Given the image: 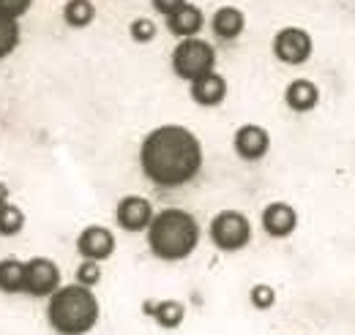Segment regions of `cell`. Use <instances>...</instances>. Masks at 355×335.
<instances>
[{
	"instance_id": "cell-18",
	"label": "cell",
	"mask_w": 355,
	"mask_h": 335,
	"mask_svg": "<svg viewBox=\"0 0 355 335\" xmlns=\"http://www.w3.org/2000/svg\"><path fill=\"white\" fill-rule=\"evenodd\" d=\"M63 19H66L69 28H77V30L88 28L90 22L96 19V6H93V0H66V6H63Z\"/></svg>"
},
{
	"instance_id": "cell-5",
	"label": "cell",
	"mask_w": 355,
	"mask_h": 335,
	"mask_svg": "<svg viewBox=\"0 0 355 335\" xmlns=\"http://www.w3.org/2000/svg\"><path fill=\"white\" fill-rule=\"evenodd\" d=\"M208 237L224 253L243 251L252 243V221L241 210H222L211 218Z\"/></svg>"
},
{
	"instance_id": "cell-4",
	"label": "cell",
	"mask_w": 355,
	"mask_h": 335,
	"mask_svg": "<svg viewBox=\"0 0 355 335\" xmlns=\"http://www.w3.org/2000/svg\"><path fill=\"white\" fill-rule=\"evenodd\" d=\"M170 60H173L175 77L183 82H194V80L216 71V49H214V44L200 39V36L178 42Z\"/></svg>"
},
{
	"instance_id": "cell-6",
	"label": "cell",
	"mask_w": 355,
	"mask_h": 335,
	"mask_svg": "<svg viewBox=\"0 0 355 335\" xmlns=\"http://www.w3.org/2000/svg\"><path fill=\"white\" fill-rule=\"evenodd\" d=\"M311 36L306 28L287 25L273 36V55L284 66H304L311 57Z\"/></svg>"
},
{
	"instance_id": "cell-21",
	"label": "cell",
	"mask_w": 355,
	"mask_h": 335,
	"mask_svg": "<svg viewBox=\"0 0 355 335\" xmlns=\"http://www.w3.org/2000/svg\"><path fill=\"white\" fill-rule=\"evenodd\" d=\"M129 36L137 44H150L156 39V22L148 19V17H137L129 22Z\"/></svg>"
},
{
	"instance_id": "cell-16",
	"label": "cell",
	"mask_w": 355,
	"mask_h": 335,
	"mask_svg": "<svg viewBox=\"0 0 355 335\" xmlns=\"http://www.w3.org/2000/svg\"><path fill=\"white\" fill-rule=\"evenodd\" d=\"M145 314L159 327H164V330H175V327L183 325V319H186V308L178 300H148L145 302Z\"/></svg>"
},
{
	"instance_id": "cell-13",
	"label": "cell",
	"mask_w": 355,
	"mask_h": 335,
	"mask_svg": "<svg viewBox=\"0 0 355 335\" xmlns=\"http://www.w3.org/2000/svg\"><path fill=\"white\" fill-rule=\"evenodd\" d=\"M167 30L175 36V39H194V36H200V30H202V25H205V17H202V11L194 6V3H186L183 8H178L175 14H170L167 19Z\"/></svg>"
},
{
	"instance_id": "cell-25",
	"label": "cell",
	"mask_w": 355,
	"mask_h": 335,
	"mask_svg": "<svg viewBox=\"0 0 355 335\" xmlns=\"http://www.w3.org/2000/svg\"><path fill=\"white\" fill-rule=\"evenodd\" d=\"M189 0H150V6H153V11L156 14H162L164 19L170 17V14H175L178 8H183Z\"/></svg>"
},
{
	"instance_id": "cell-22",
	"label": "cell",
	"mask_w": 355,
	"mask_h": 335,
	"mask_svg": "<svg viewBox=\"0 0 355 335\" xmlns=\"http://www.w3.org/2000/svg\"><path fill=\"white\" fill-rule=\"evenodd\" d=\"M249 302L257 308V311H268L276 305V289L270 284H254L252 292H249Z\"/></svg>"
},
{
	"instance_id": "cell-17",
	"label": "cell",
	"mask_w": 355,
	"mask_h": 335,
	"mask_svg": "<svg viewBox=\"0 0 355 335\" xmlns=\"http://www.w3.org/2000/svg\"><path fill=\"white\" fill-rule=\"evenodd\" d=\"M0 289L6 294L28 292V262L3 259L0 262Z\"/></svg>"
},
{
	"instance_id": "cell-7",
	"label": "cell",
	"mask_w": 355,
	"mask_h": 335,
	"mask_svg": "<svg viewBox=\"0 0 355 335\" xmlns=\"http://www.w3.org/2000/svg\"><path fill=\"white\" fill-rule=\"evenodd\" d=\"M153 218H156L153 205L145 197H137V194L123 197L118 202V208H115V221H118V226L123 232H148Z\"/></svg>"
},
{
	"instance_id": "cell-14",
	"label": "cell",
	"mask_w": 355,
	"mask_h": 335,
	"mask_svg": "<svg viewBox=\"0 0 355 335\" xmlns=\"http://www.w3.org/2000/svg\"><path fill=\"white\" fill-rule=\"evenodd\" d=\"M211 30L216 39L224 42H235L243 30H246V14L238 8V6H222L214 11L211 17Z\"/></svg>"
},
{
	"instance_id": "cell-12",
	"label": "cell",
	"mask_w": 355,
	"mask_h": 335,
	"mask_svg": "<svg viewBox=\"0 0 355 335\" xmlns=\"http://www.w3.org/2000/svg\"><path fill=\"white\" fill-rule=\"evenodd\" d=\"M189 96L200 107H219L224 98H227V80H224L219 71H211V74L189 82Z\"/></svg>"
},
{
	"instance_id": "cell-8",
	"label": "cell",
	"mask_w": 355,
	"mask_h": 335,
	"mask_svg": "<svg viewBox=\"0 0 355 335\" xmlns=\"http://www.w3.org/2000/svg\"><path fill=\"white\" fill-rule=\"evenodd\" d=\"M77 253L90 262H107L115 253V235L110 226L90 224L77 235Z\"/></svg>"
},
{
	"instance_id": "cell-23",
	"label": "cell",
	"mask_w": 355,
	"mask_h": 335,
	"mask_svg": "<svg viewBox=\"0 0 355 335\" xmlns=\"http://www.w3.org/2000/svg\"><path fill=\"white\" fill-rule=\"evenodd\" d=\"M101 281V262H90V259H83L80 267H77V284L93 289L96 284Z\"/></svg>"
},
{
	"instance_id": "cell-20",
	"label": "cell",
	"mask_w": 355,
	"mask_h": 335,
	"mask_svg": "<svg viewBox=\"0 0 355 335\" xmlns=\"http://www.w3.org/2000/svg\"><path fill=\"white\" fill-rule=\"evenodd\" d=\"M19 44V19L0 17V57H8Z\"/></svg>"
},
{
	"instance_id": "cell-24",
	"label": "cell",
	"mask_w": 355,
	"mask_h": 335,
	"mask_svg": "<svg viewBox=\"0 0 355 335\" xmlns=\"http://www.w3.org/2000/svg\"><path fill=\"white\" fill-rule=\"evenodd\" d=\"M33 0H0V17H14L19 19L28 8H31Z\"/></svg>"
},
{
	"instance_id": "cell-19",
	"label": "cell",
	"mask_w": 355,
	"mask_h": 335,
	"mask_svg": "<svg viewBox=\"0 0 355 335\" xmlns=\"http://www.w3.org/2000/svg\"><path fill=\"white\" fill-rule=\"evenodd\" d=\"M22 226H25V212L11 202H3V208H0V235L14 237V235L22 232Z\"/></svg>"
},
{
	"instance_id": "cell-15",
	"label": "cell",
	"mask_w": 355,
	"mask_h": 335,
	"mask_svg": "<svg viewBox=\"0 0 355 335\" xmlns=\"http://www.w3.org/2000/svg\"><path fill=\"white\" fill-rule=\"evenodd\" d=\"M284 104L293 109V112H311L317 104H320V87L309 80H293V82L284 87Z\"/></svg>"
},
{
	"instance_id": "cell-10",
	"label": "cell",
	"mask_w": 355,
	"mask_h": 335,
	"mask_svg": "<svg viewBox=\"0 0 355 335\" xmlns=\"http://www.w3.org/2000/svg\"><path fill=\"white\" fill-rule=\"evenodd\" d=\"M232 147L243 161H260L270 150V134L257 123H243L232 136Z\"/></svg>"
},
{
	"instance_id": "cell-11",
	"label": "cell",
	"mask_w": 355,
	"mask_h": 335,
	"mask_svg": "<svg viewBox=\"0 0 355 335\" xmlns=\"http://www.w3.org/2000/svg\"><path fill=\"white\" fill-rule=\"evenodd\" d=\"M263 229L276 240L290 237L298 229V210L287 202H270L263 210Z\"/></svg>"
},
{
	"instance_id": "cell-9",
	"label": "cell",
	"mask_w": 355,
	"mask_h": 335,
	"mask_svg": "<svg viewBox=\"0 0 355 335\" xmlns=\"http://www.w3.org/2000/svg\"><path fill=\"white\" fill-rule=\"evenodd\" d=\"M58 289H60V267L46 256L31 259L28 262V294L52 297Z\"/></svg>"
},
{
	"instance_id": "cell-1",
	"label": "cell",
	"mask_w": 355,
	"mask_h": 335,
	"mask_svg": "<svg viewBox=\"0 0 355 335\" xmlns=\"http://www.w3.org/2000/svg\"><path fill=\"white\" fill-rule=\"evenodd\" d=\"M205 161L202 142L194 131L178 123L156 126L145 134L139 145V169L142 174L162 188H178L191 183Z\"/></svg>"
},
{
	"instance_id": "cell-2",
	"label": "cell",
	"mask_w": 355,
	"mask_h": 335,
	"mask_svg": "<svg viewBox=\"0 0 355 335\" xmlns=\"http://www.w3.org/2000/svg\"><path fill=\"white\" fill-rule=\"evenodd\" d=\"M145 237H148V248L156 259L180 262V259H189L200 246V224L186 210L164 208L162 212H156Z\"/></svg>"
},
{
	"instance_id": "cell-3",
	"label": "cell",
	"mask_w": 355,
	"mask_h": 335,
	"mask_svg": "<svg viewBox=\"0 0 355 335\" xmlns=\"http://www.w3.org/2000/svg\"><path fill=\"white\" fill-rule=\"evenodd\" d=\"M101 319L93 289L83 284L60 287L46 302V322L58 335H88Z\"/></svg>"
}]
</instances>
